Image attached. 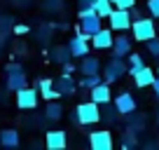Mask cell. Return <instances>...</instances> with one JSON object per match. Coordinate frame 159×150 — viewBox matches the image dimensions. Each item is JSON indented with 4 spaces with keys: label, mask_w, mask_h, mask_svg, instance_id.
I'll use <instances>...</instances> for the list:
<instances>
[{
    "label": "cell",
    "mask_w": 159,
    "mask_h": 150,
    "mask_svg": "<svg viewBox=\"0 0 159 150\" xmlns=\"http://www.w3.org/2000/svg\"><path fill=\"white\" fill-rule=\"evenodd\" d=\"M75 117H77V124H96L101 120V108L94 101H87V103H80L75 108Z\"/></svg>",
    "instance_id": "6da1fadb"
},
{
    "label": "cell",
    "mask_w": 159,
    "mask_h": 150,
    "mask_svg": "<svg viewBox=\"0 0 159 150\" xmlns=\"http://www.w3.org/2000/svg\"><path fill=\"white\" fill-rule=\"evenodd\" d=\"M7 89L10 91H19L24 89V87H28V77H26L24 68H21L19 63H10L7 66Z\"/></svg>",
    "instance_id": "7a4b0ae2"
},
{
    "label": "cell",
    "mask_w": 159,
    "mask_h": 150,
    "mask_svg": "<svg viewBox=\"0 0 159 150\" xmlns=\"http://www.w3.org/2000/svg\"><path fill=\"white\" fill-rule=\"evenodd\" d=\"M131 28H134V40H138V42H145V40H150V38L157 35L154 21L152 19H143V16H138L136 21H131Z\"/></svg>",
    "instance_id": "3957f363"
},
{
    "label": "cell",
    "mask_w": 159,
    "mask_h": 150,
    "mask_svg": "<svg viewBox=\"0 0 159 150\" xmlns=\"http://www.w3.org/2000/svg\"><path fill=\"white\" fill-rule=\"evenodd\" d=\"M124 73H126L124 59H122V56H112V59L105 63V70H103L101 77H103V82H108V85H110V82H117Z\"/></svg>",
    "instance_id": "277c9868"
},
{
    "label": "cell",
    "mask_w": 159,
    "mask_h": 150,
    "mask_svg": "<svg viewBox=\"0 0 159 150\" xmlns=\"http://www.w3.org/2000/svg\"><path fill=\"white\" fill-rule=\"evenodd\" d=\"M68 49H70V56H75V59L87 56L89 54V35H84L82 30H77V33L68 40Z\"/></svg>",
    "instance_id": "5b68a950"
},
{
    "label": "cell",
    "mask_w": 159,
    "mask_h": 150,
    "mask_svg": "<svg viewBox=\"0 0 159 150\" xmlns=\"http://www.w3.org/2000/svg\"><path fill=\"white\" fill-rule=\"evenodd\" d=\"M38 99H40V91L35 87H24V89L16 91V105L21 110H35L38 108Z\"/></svg>",
    "instance_id": "8992f818"
},
{
    "label": "cell",
    "mask_w": 159,
    "mask_h": 150,
    "mask_svg": "<svg viewBox=\"0 0 159 150\" xmlns=\"http://www.w3.org/2000/svg\"><path fill=\"white\" fill-rule=\"evenodd\" d=\"M89 145L91 150H112V134L108 129H98L89 134Z\"/></svg>",
    "instance_id": "52a82bcc"
},
{
    "label": "cell",
    "mask_w": 159,
    "mask_h": 150,
    "mask_svg": "<svg viewBox=\"0 0 159 150\" xmlns=\"http://www.w3.org/2000/svg\"><path fill=\"white\" fill-rule=\"evenodd\" d=\"M110 26H112V30H126L131 28V12L129 10H117L115 7L112 12H110Z\"/></svg>",
    "instance_id": "ba28073f"
},
{
    "label": "cell",
    "mask_w": 159,
    "mask_h": 150,
    "mask_svg": "<svg viewBox=\"0 0 159 150\" xmlns=\"http://www.w3.org/2000/svg\"><path fill=\"white\" fill-rule=\"evenodd\" d=\"M103 28V26H101V16L96 14V12H89V14H82L80 16V30H82V33L84 35H94L96 30H101Z\"/></svg>",
    "instance_id": "9c48e42d"
},
{
    "label": "cell",
    "mask_w": 159,
    "mask_h": 150,
    "mask_svg": "<svg viewBox=\"0 0 159 150\" xmlns=\"http://www.w3.org/2000/svg\"><path fill=\"white\" fill-rule=\"evenodd\" d=\"M45 145L49 150H63L68 145V134L63 129H56V131H47L45 136Z\"/></svg>",
    "instance_id": "30bf717a"
},
{
    "label": "cell",
    "mask_w": 159,
    "mask_h": 150,
    "mask_svg": "<svg viewBox=\"0 0 159 150\" xmlns=\"http://www.w3.org/2000/svg\"><path fill=\"white\" fill-rule=\"evenodd\" d=\"M115 108H117L119 115H126V113L136 110V99H134V94H129V91H119V94L115 96Z\"/></svg>",
    "instance_id": "8fae6325"
},
{
    "label": "cell",
    "mask_w": 159,
    "mask_h": 150,
    "mask_svg": "<svg viewBox=\"0 0 159 150\" xmlns=\"http://www.w3.org/2000/svg\"><path fill=\"white\" fill-rule=\"evenodd\" d=\"M89 42L96 47V49H110V47H112V33L105 30V28H101L89 38Z\"/></svg>",
    "instance_id": "7c38bea8"
},
{
    "label": "cell",
    "mask_w": 159,
    "mask_h": 150,
    "mask_svg": "<svg viewBox=\"0 0 159 150\" xmlns=\"http://www.w3.org/2000/svg\"><path fill=\"white\" fill-rule=\"evenodd\" d=\"M91 101L94 103H98V105H103V103H110V85L108 82H98L96 87H91Z\"/></svg>",
    "instance_id": "4fadbf2b"
},
{
    "label": "cell",
    "mask_w": 159,
    "mask_h": 150,
    "mask_svg": "<svg viewBox=\"0 0 159 150\" xmlns=\"http://www.w3.org/2000/svg\"><path fill=\"white\" fill-rule=\"evenodd\" d=\"M54 89L59 91L61 96H73L75 91H77V85L73 82V77H70V75H61L59 80L54 82Z\"/></svg>",
    "instance_id": "5bb4252c"
},
{
    "label": "cell",
    "mask_w": 159,
    "mask_h": 150,
    "mask_svg": "<svg viewBox=\"0 0 159 150\" xmlns=\"http://www.w3.org/2000/svg\"><path fill=\"white\" fill-rule=\"evenodd\" d=\"M19 143H21V138H19V131L16 129H12V127H7V129H2L0 131V145L2 148H19Z\"/></svg>",
    "instance_id": "9a60e30c"
},
{
    "label": "cell",
    "mask_w": 159,
    "mask_h": 150,
    "mask_svg": "<svg viewBox=\"0 0 159 150\" xmlns=\"http://www.w3.org/2000/svg\"><path fill=\"white\" fill-rule=\"evenodd\" d=\"M134 82L136 87H150L152 85V80L157 77V75H152V68H148V66H140L138 70H134Z\"/></svg>",
    "instance_id": "2e32d148"
},
{
    "label": "cell",
    "mask_w": 159,
    "mask_h": 150,
    "mask_svg": "<svg viewBox=\"0 0 159 150\" xmlns=\"http://www.w3.org/2000/svg\"><path fill=\"white\" fill-rule=\"evenodd\" d=\"M129 52H131V38H126V35L112 38V56H122L124 59Z\"/></svg>",
    "instance_id": "e0dca14e"
},
{
    "label": "cell",
    "mask_w": 159,
    "mask_h": 150,
    "mask_svg": "<svg viewBox=\"0 0 159 150\" xmlns=\"http://www.w3.org/2000/svg\"><path fill=\"white\" fill-rule=\"evenodd\" d=\"M98 70H101V61L96 56H91V54L82 56V61H80V73L82 75H94Z\"/></svg>",
    "instance_id": "ac0fdd59"
},
{
    "label": "cell",
    "mask_w": 159,
    "mask_h": 150,
    "mask_svg": "<svg viewBox=\"0 0 159 150\" xmlns=\"http://www.w3.org/2000/svg\"><path fill=\"white\" fill-rule=\"evenodd\" d=\"M38 91H40V96H45L47 101H54V99H59V91L54 89V80H47V77H42V80H38Z\"/></svg>",
    "instance_id": "d6986e66"
},
{
    "label": "cell",
    "mask_w": 159,
    "mask_h": 150,
    "mask_svg": "<svg viewBox=\"0 0 159 150\" xmlns=\"http://www.w3.org/2000/svg\"><path fill=\"white\" fill-rule=\"evenodd\" d=\"M49 59L54 61V63H66V61H70L73 56H70L68 45H59V47H52L49 49Z\"/></svg>",
    "instance_id": "ffe728a7"
},
{
    "label": "cell",
    "mask_w": 159,
    "mask_h": 150,
    "mask_svg": "<svg viewBox=\"0 0 159 150\" xmlns=\"http://www.w3.org/2000/svg\"><path fill=\"white\" fill-rule=\"evenodd\" d=\"M61 115H63V108H61V103L59 101H47V108H45V120H49V122H56V120H61Z\"/></svg>",
    "instance_id": "44dd1931"
},
{
    "label": "cell",
    "mask_w": 159,
    "mask_h": 150,
    "mask_svg": "<svg viewBox=\"0 0 159 150\" xmlns=\"http://www.w3.org/2000/svg\"><path fill=\"white\" fill-rule=\"evenodd\" d=\"M112 10H115V7H112L110 0H94V12L101 16V19H108Z\"/></svg>",
    "instance_id": "7402d4cb"
},
{
    "label": "cell",
    "mask_w": 159,
    "mask_h": 150,
    "mask_svg": "<svg viewBox=\"0 0 159 150\" xmlns=\"http://www.w3.org/2000/svg\"><path fill=\"white\" fill-rule=\"evenodd\" d=\"M124 117L129 120V129H134V131H138V129H143V127H145V117H143V115H138L136 110L126 113Z\"/></svg>",
    "instance_id": "603a6c76"
},
{
    "label": "cell",
    "mask_w": 159,
    "mask_h": 150,
    "mask_svg": "<svg viewBox=\"0 0 159 150\" xmlns=\"http://www.w3.org/2000/svg\"><path fill=\"white\" fill-rule=\"evenodd\" d=\"M98 82H103V77H101L98 73H94V75H84V77L80 80V87H84V89H91V87H96Z\"/></svg>",
    "instance_id": "cb8c5ba5"
},
{
    "label": "cell",
    "mask_w": 159,
    "mask_h": 150,
    "mask_svg": "<svg viewBox=\"0 0 159 150\" xmlns=\"http://www.w3.org/2000/svg\"><path fill=\"white\" fill-rule=\"evenodd\" d=\"M126 56H129V68H126V73H129V75L134 73V70H138L140 66H145V63H143V56H140V54H131V52H129Z\"/></svg>",
    "instance_id": "d4e9b609"
},
{
    "label": "cell",
    "mask_w": 159,
    "mask_h": 150,
    "mask_svg": "<svg viewBox=\"0 0 159 150\" xmlns=\"http://www.w3.org/2000/svg\"><path fill=\"white\" fill-rule=\"evenodd\" d=\"M89 12H94V0H80L77 5V14H89Z\"/></svg>",
    "instance_id": "484cf974"
},
{
    "label": "cell",
    "mask_w": 159,
    "mask_h": 150,
    "mask_svg": "<svg viewBox=\"0 0 159 150\" xmlns=\"http://www.w3.org/2000/svg\"><path fill=\"white\" fill-rule=\"evenodd\" d=\"M145 45H148V52H150V54L159 59V38H157V35H154V38H150V40H145Z\"/></svg>",
    "instance_id": "4316f807"
},
{
    "label": "cell",
    "mask_w": 159,
    "mask_h": 150,
    "mask_svg": "<svg viewBox=\"0 0 159 150\" xmlns=\"http://www.w3.org/2000/svg\"><path fill=\"white\" fill-rule=\"evenodd\" d=\"M103 105H105V110L101 113V120L105 117V122H115L117 120V108H110L108 103H103Z\"/></svg>",
    "instance_id": "83f0119b"
},
{
    "label": "cell",
    "mask_w": 159,
    "mask_h": 150,
    "mask_svg": "<svg viewBox=\"0 0 159 150\" xmlns=\"http://www.w3.org/2000/svg\"><path fill=\"white\" fill-rule=\"evenodd\" d=\"M110 2L117 10H131V7H136V0H110Z\"/></svg>",
    "instance_id": "f1b7e54d"
},
{
    "label": "cell",
    "mask_w": 159,
    "mask_h": 150,
    "mask_svg": "<svg viewBox=\"0 0 159 150\" xmlns=\"http://www.w3.org/2000/svg\"><path fill=\"white\" fill-rule=\"evenodd\" d=\"M45 10H47V12H59V10H63V0H47V2H45Z\"/></svg>",
    "instance_id": "f546056e"
},
{
    "label": "cell",
    "mask_w": 159,
    "mask_h": 150,
    "mask_svg": "<svg viewBox=\"0 0 159 150\" xmlns=\"http://www.w3.org/2000/svg\"><path fill=\"white\" fill-rule=\"evenodd\" d=\"M148 10L152 16H159V0H148Z\"/></svg>",
    "instance_id": "4dcf8cb0"
},
{
    "label": "cell",
    "mask_w": 159,
    "mask_h": 150,
    "mask_svg": "<svg viewBox=\"0 0 159 150\" xmlns=\"http://www.w3.org/2000/svg\"><path fill=\"white\" fill-rule=\"evenodd\" d=\"M61 66H63V75L75 73V63H70V61H66V63H61Z\"/></svg>",
    "instance_id": "1f68e13d"
},
{
    "label": "cell",
    "mask_w": 159,
    "mask_h": 150,
    "mask_svg": "<svg viewBox=\"0 0 159 150\" xmlns=\"http://www.w3.org/2000/svg\"><path fill=\"white\" fill-rule=\"evenodd\" d=\"M14 33H16V35H24V33H28V26H24V24L14 26Z\"/></svg>",
    "instance_id": "d6a6232c"
},
{
    "label": "cell",
    "mask_w": 159,
    "mask_h": 150,
    "mask_svg": "<svg viewBox=\"0 0 159 150\" xmlns=\"http://www.w3.org/2000/svg\"><path fill=\"white\" fill-rule=\"evenodd\" d=\"M157 122H159V115H157Z\"/></svg>",
    "instance_id": "836d02e7"
},
{
    "label": "cell",
    "mask_w": 159,
    "mask_h": 150,
    "mask_svg": "<svg viewBox=\"0 0 159 150\" xmlns=\"http://www.w3.org/2000/svg\"><path fill=\"white\" fill-rule=\"evenodd\" d=\"M157 75H159V70H157Z\"/></svg>",
    "instance_id": "e575fe53"
}]
</instances>
